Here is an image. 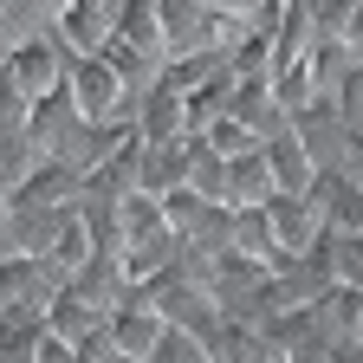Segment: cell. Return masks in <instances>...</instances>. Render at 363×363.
I'll return each instance as SVG.
<instances>
[{"label":"cell","mask_w":363,"mask_h":363,"mask_svg":"<svg viewBox=\"0 0 363 363\" xmlns=\"http://www.w3.org/2000/svg\"><path fill=\"white\" fill-rule=\"evenodd\" d=\"M266 220H272V240H279V266H286V259H311L318 240L331 234L325 214L311 208V195H272V201H266Z\"/></svg>","instance_id":"cell-3"},{"label":"cell","mask_w":363,"mask_h":363,"mask_svg":"<svg viewBox=\"0 0 363 363\" xmlns=\"http://www.w3.org/2000/svg\"><path fill=\"white\" fill-rule=\"evenodd\" d=\"M344 52L363 65V0H357V7H350V26H344Z\"/></svg>","instance_id":"cell-10"},{"label":"cell","mask_w":363,"mask_h":363,"mask_svg":"<svg viewBox=\"0 0 363 363\" xmlns=\"http://www.w3.org/2000/svg\"><path fill=\"white\" fill-rule=\"evenodd\" d=\"M7 78H13V91H20L26 104H45V98L65 91L72 52H65L59 39H33V45H20V52H7Z\"/></svg>","instance_id":"cell-2"},{"label":"cell","mask_w":363,"mask_h":363,"mask_svg":"<svg viewBox=\"0 0 363 363\" xmlns=\"http://www.w3.org/2000/svg\"><path fill=\"white\" fill-rule=\"evenodd\" d=\"M65 98L84 123H123L130 111V84L104 65V59H72V78H65Z\"/></svg>","instance_id":"cell-1"},{"label":"cell","mask_w":363,"mask_h":363,"mask_svg":"<svg viewBox=\"0 0 363 363\" xmlns=\"http://www.w3.org/2000/svg\"><path fill=\"white\" fill-rule=\"evenodd\" d=\"M117 45H130L136 59H150V65L162 72V59H169L162 7H150V0H123V7H117Z\"/></svg>","instance_id":"cell-7"},{"label":"cell","mask_w":363,"mask_h":363,"mask_svg":"<svg viewBox=\"0 0 363 363\" xmlns=\"http://www.w3.org/2000/svg\"><path fill=\"white\" fill-rule=\"evenodd\" d=\"M259 156H266L272 182H279V195H311L318 162L305 156V143H298V130H292V123H286L279 136H266V143H259Z\"/></svg>","instance_id":"cell-6"},{"label":"cell","mask_w":363,"mask_h":363,"mask_svg":"<svg viewBox=\"0 0 363 363\" xmlns=\"http://www.w3.org/2000/svg\"><path fill=\"white\" fill-rule=\"evenodd\" d=\"M156 363H208V350H201V337H189V331H162V344H156Z\"/></svg>","instance_id":"cell-8"},{"label":"cell","mask_w":363,"mask_h":363,"mask_svg":"<svg viewBox=\"0 0 363 363\" xmlns=\"http://www.w3.org/2000/svg\"><path fill=\"white\" fill-rule=\"evenodd\" d=\"M0 65H7V45H0Z\"/></svg>","instance_id":"cell-12"},{"label":"cell","mask_w":363,"mask_h":363,"mask_svg":"<svg viewBox=\"0 0 363 363\" xmlns=\"http://www.w3.org/2000/svg\"><path fill=\"white\" fill-rule=\"evenodd\" d=\"M357 350H363V325H357Z\"/></svg>","instance_id":"cell-11"},{"label":"cell","mask_w":363,"mask_h":363,"mask_svg":"<svg viewBox=\"0 0 363 363\" xmlns=\"http://www.w3.org/2000/svg\"><path fill=\"white\" fill-rule=\"evenodd\" d=\"M72 59H104V45L117 39V7L111 0H72L59 13V33H52Z\"/></svg>","instance_id":"cell-4"},{"label":"cell","mask_w":363,"mask_h":363,"mask_svg":"<svg viewBox=\"0 0 363 363\" xmlns=\"http://www.w3.org/2000/svg\"><path fill=\"white\" fill-rule=\"evenodd\" d=\"M344 175L363 189V130H357V123H350V143H344Z\"/></svg>","instance_id":"cell-9"},{"label":"cell","mask_w":363,"mask_h":363,"mask_svg":"<svg viewBox=\"0 0 363 363\" xmlns=\"http://www.w3.org/2000/svg\"><path fill=\"white\" fill-rule=\"evenodd\" d=\"M311 208L325 214L331 234H363V189L344 169H325V175L311 182Z\"/></svg>","instance_id":"cell-5"}]
</instances>
